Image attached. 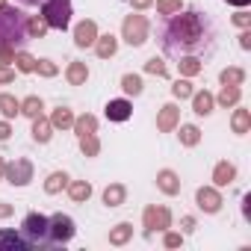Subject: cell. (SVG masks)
<instances>
[{"label":"cell","mask_w":251,"mask_h":251,"mask_svg":"<svg viewBox=\"0 0 251 251\" xmlns=\"http://www.w3.org/2000/svg\"><path fill=\"white\" fill-rule=\"evenodd\" d=\"M0 175H3V163H0Z\"/></svg>","instance_id":"obj_50"},{"label":"cell","mask_w":251,"mask_h":251,"mask_svg":"<svg viewBox=\"0 0 251 251\" xmlns=\"http://www.w3.org/2000/svg\"><path fill=\"white\" fill-rule=\"evenodd\" d=\"M239 45H242V48H245V50H248V48H251V33H248V30H245V33H242V36H239Z\"/></svg>","instance_id":"obj_43"},{"label":"cell","mask_w":251,"mask_h":251,"mask_svg":"<svg viewBox=\"0 0 251 251\" xmlns=\"http://www.w3.org/2000/svg\"><path fill=\"white\" fill-rule=\"evenodd\" d=\"M130 3H133L136 9H145V6H151V0H130Z\"/></svg>","instance_id":"obj_46"},{"label":"cell","mask_w":251,"mask_h":251,"mask_svg":"<svg viewBox=\"0 0 251 251\" xmlns=\"http://www.w3.org/2000/svg\"><path fill=\"white\" fill-rule=\"evenodd\" d=\"M80 145L86 154H98V142H95V133L92 136H80Z\"/></svg>","instance_id":"obj_39"},{"label":"cell","mask_w":251,"mask_h":251,"mask_svg":"<svg viewBox=\"0 0 251 251\" xmlns=\"http://www.w3.org/2000/svg\"><path fill=\"white\" fill-rule=\"evenodd\" d=\"M74 127H77V133H80V136H92V133H95V127H98V121H95V115H83V118H77V121H74Z\"/></svg>","instance_id":"obj_23"},{"label":"cell","mask_w":251,"mask_h":251,"mask_svg":"<svg viewBox=\"0 0 251 251\" xmlns=\"http://www.w3.org/2000/svg\"><path fill=\"white\" fill-rule=\"evenodd\" d=\"M145 225L154 230V227H169V210H163V207H151V210H145Z\"/></svg>","instance_id":"obj_12"},{"label":"cell","mask_w":251,"mask_h":251,"mask_svg":"<svg viewBox=\"0 0 251 251\" xmlns=\"http://www.w3.org/2000/svg\"><path fill=\"white\" fill-rule=\"evenodd\" d=\"M236 100H239V89H236V86H230V89L225 86L222 95H219V103H222V106H233Z\"/></svg>","instance_id":"obj_32"},{"label":"cell","mask_w":251,"mask_h":251,"mask_svg":"<svg viewBox=\"0 0 251 251\" xmlns=\"http://www.w3.org/2000/svg\"><path fill=\"white\" fill-rule=\"evenodd\" d=\"M225 3H230V6H239V9H242V6H248V3H251V0H225Z\"/></svg>","instance_id":"obj_45"},{"label":"cell","mask_w":251,"mask_h":251,"mask_svg":"<svg viewBox=\"0 0 251 251\" xmlns=\"http://www.w3.org/2000/svg\"><path fill=\"white\" fill-rule=\"evenodd\" d=\"M65 186H68V175H65V172H53V175L48 177V183H45V192L53 195V192H59V189H65Z\"/></svg>","instance_id":"obj_20"},{"label":"cell","mask_w":251,"mask_h":251,"mask_svg":"<svg viewBox=\"0 0 251 251\" xmlns=\"http://www.w3.org/2000/svg\"><path fill=\"white\" fill-rule=\"evenodd\" d=\"M30 33H27V15L15 6L0 3V62H9L15 56V50H21L27 45Z\"/></svg>","instance_id":"obj_2"},{"label":"cell","mask_w":251,"mask_h":251,"mask_svg":"<svg viewBox=\"0 0 251 251\" xmlns=\"http://www.w3.org/2000/svg\"><path fill=\"white\" fill-rule=\"evenodd\" d=\"M213 95L210 92H198V95H192V109L198 112V115H210L213 112Z\"/></svg>","instance_id":"obj_14"},{"label":"cell","mask_w":251,"mask_h":251,"mask_svg":"<svg viewBox=\"0 0 251 251\" xmlns=\"http://www.w3.org/2000/svg\"><path fill=\"white\" fill-rule=\"evenodd\" d=\"M130 233H133L130 225H118V227L109 233V242H112V245H121V242H127V239H130Z\"/></svg>","instance_id":"obj_29"},{"label":"cell","mask_w":251,"mask_h":251,"mask_svg":"<svg viewBox=\"0 0 251 251\" xmlns=\"http://www.w3.org/2000/svg\"><path fill=\"white\" fill-rule=\"evenodd\" d=\"M157 12H160V15H175V12H180V0H157Z\"/></svg>","instance_id":"obj_34"},{"label":"cell","mask_w":251,"mask_h":251,"mask_svg":"<svg viewBox=\"0 0 251 251\" xmlns=\"http://www.w3.org/2000/svg\"><path fill=\"white\" fill-rule=\"evenodd\" d=\"M248 124H251L248 109H236V112H233V130H236V133H248Z\"/></svg>","instance_id":"obj_28"},{"label":"cell","mask_w":251,"mask_h":251,"mask_svg":"<svg viewBox=\"0 0 251 251\" xmlns=\"http://www.w3.org/2000/svg\"><path fill=\"white\" fill-rule=\"evenodd\" d=\"M74 219L71 216H62V213H56V216H50L48 219V245H62V242H68L71 236H74Z\"/></svg>","instance_id":"obj_4"},{"label":"cell","mask_w":251,"mask_h":251,"mask_svg":"<svg viewBox=\"0 0 251 251\" xmlns=\"http://www.w3.org/2000/svg\"><path fill=\"white\" fill-rule=\"evenodd\" d=\"M233 175H236V169L230 163H219L216 172H213V180H216V186H227L233 180Z\"/></svg>","instance_id":"obj_16"},{"label":"cell","mask_w":251,"mask_h":251,"mask_svg":"<svg viewBox=\"0 0 251 251\" xmlns=\"http://www.w3.org/2000/svg\"><path fill=\"white\" fill-rule=\"evenodd\" d=\"M130 115H133L130 100L118 98V100H109V103H106V118H109V121H127Z\"/></svg>","instance_id":"obj_9"},{"label":"cell","mask_w":251,"mask_h":251,"mask_svg":"<svg viewBox=\"0 0 251 251\" xmlns=\"http://www.w3.org/2000/svg\"><path fill=\"white\" fill-rule=\"evenodd\" d=\"M42 21L53 30H65L71 24V0H42Z\"/></svg>","instance_id":"obj_3"},{"label":"cell","mask_w":251,"mask_h":251,"mask_svg":"<svg viewBox=\"0 0 251 251\" xmlns=\"http://www.w3.org/2000/svg\"><path fill=\"white\" fill-rule=\"evenodd\" d=\"M3 172L12 186H27L33 180V163H27V160H15V163L3 166Z\"/></svg>","instance_id":"obj_7"},{"label":"cell","mask_w":251,"mask_h":251,"mask_svg":"<svg viewBox=\"0 0 251 251\" xmlns=\"http://www.w3.org/2000/svg\"><path fill=\"white\" fill-rule=\"evenodd\" d=\"M145 71H151V74H157V77H166V65H163V59H148V65H145Z\"/></svg>","instance_id":"obj_37"},{"label":"cell","mask_w":251,"mask_h":251,"mask_svg":"<svg viewBox=\"0 0 251 251\" xmlns=\"http://www.w3.org/2000/svg\"><path fill=\"white\" fill-rule=\"evenodd\" d=\"M15 3H21V6H39L42 0H15Z\"/></svg>","instance_id":"obj_47"},{"label":"cell","mask_w":251,"mask_h":251,"mask_svg":"<svg viewBox=\"0 0 251 251\" xmlns=\"http://www.w3.org/2000/svg\"><path fill=\"white\" fill-rule=\"evenodd\" d=\"M124 42H127V45H142L145 39H148V21L142 18V15H130L127 21H124Z\"/></svg>","instance_id":"obj_6"},{"label":"cell","mask_w":251,"mask_h":251,"mask_svg":"<svg viewBox=\"0 0 251 251\" xmlns=\"http://www.w3.org/2000/svg\"><path fill=\"white\" fill-rule=\"evenodd\" d=\"M245 80V74L239 71V68H227V71H222V83L225 86H239Z\"/></svg>","instance_id":"obj_31"},{"label":"cell","mask_w":251,"mask_h":251,"mask_svg":"<svg viewBox=\"0 0 251 251\" xmlns=\"http://www.w3.org/2000/svg\"><path fill=\"white\" fill-rule=\"evenodd\" d=\"M21 112H24V115H30V118L42 115V100H39V98H27V100L21 103Z\"/></svg>","instance_id":"obj_33"},{"label":"cell","mask_w":251,"mask_h":251,"mask_svg":"<svg viewBox=\"0 0 251 251\" xmlns=\"http://www.w3.org/2000/svg\"><path fill=\"white\" fill-rule=\"evenodd\" d=\"M121 89L127 92V95H139V92H142V77H136V74H124V77H121Z\"/></svg>","instance_id":"obj_25"},{"label":"cell","mask_w":251,"mask_h":251,"mask_svg":"<svg viewBox=\"0 0 251 251\" xmlns=\"http://www.w3.org/2000/svg\"><path fill=\"white\" fill-rule=\"evenodd\" d=\"M172 92H175V98H192V86H189L186 80H177V83L172 86Z\"/></svg>","instance_id":"obj_36"},{"label":"cell","mask_w":251,"mask_h":251,"mask_svg":"<svg viewBox=\"0 0 251 251\" xmlns=\"http://www.w3.org/2000/svg\"><path fill=\"white\" fill-rule=\"evenodd\" d=\"M198 207L204 210V213H216L219 207H222V198H219V192L216 189H210V186H204V189H198Z\"/></svg>","instance_id":"obj_11"},{"label":"cell","mask_w":251,"mask_h":251,"mask_svg":"<svg viewBox=\"0 0 251 251\" xmlns=\"http://www.w3.org/2000/svg\"><path fill=\"white\" fill-rule=\"evenodd\" d=\"M15 62H18V71H36V59L27 56V53H18Z\"/></svg>","instance_id":"obj_35"},{"label":"cell","mask_w":251,"mask_h":251,"mask_svg":"<svg viewBox=\"0 0 251 251\" xmlns=\"http://www.w3.org/2000/svg\"><path fill=\"white\" fill-rule=\"evenodd\" d=\"M68 192H71V198H74V201H86V198L92 195V186H89L86 180H77V183H71V186H68Z\"/></svg>","instance_id":"obj_27"},{"label":"cell","mask_w":251,"mask_h":251,"mask_svg":"<svg viewBox=\"0 0 251 251\" xmlns=\"http://www.w3.org/2000/svg\"><path fill=\"white\" fill-rule=\"evenodd\" d=\"M12 77H15V71H12V68H0V83H9Z\"/></svg>","instance_id":"obj_41"},{"label":"cell","mask_w":251,"mask_h":251,"mask_svg":"<svg viewBox=\"0 0 251 251\" xmlns=\"http://www.w3.org/2000/svg\"><path fill=\"white\" fill-rule=\"evenodd\" d=\"M33 139H36V142H48V139H50V121H45L42 115H36V124H33Z\"/></svg>","instance_id":"obj_18"},{"label":"cell","mask_w":251,"mask_h":251,"mask_svg":"<svg viewBox=\"0 0 251 251\" xmlns=\"http://www.w3.org/2000/svg\"><path fill=\"white\" fill-rule=\"evenodd\" d=\"M21 233L30 245H48V216L42 213H30L21 225Z\"/></svg>","instance_id":"obj_5"},{"label":"cell","mask_w":251,"mask_h":251,"mask_svg":"<svg viewBox=\"0 0 251 251\" xmlns=\"http://www.w3.org/2000/svg\"><path fill=\"white\" fill-rule=\"evenodd\" d=\"M74 124V115L65 109V106H59L56 112H53V118H50V127H71Z\"/></svg>","instance_id":"obj_24"},{"label":"cell","mask_w":251,"mask_h":251,"mask_svg":"<svg viewBox=\"0 0 251 251\" xmlns=\"http://www.w3.org/2000/svg\"><path fill=\"white\" fill-rule=\"evenodd\" d=\"M9 133H12V130H9V124H6V121H0V142L9 139Z\"/></svg>","instance_id":"obj_42"},{"label":"cell","mask_w":251,"mask_h":251,"mask_svg":"<svg viewBox=\"0 0 251 251\" xmlns=\"http://www.w3.org/2000/svg\"><path fill=\"white\" fill-rule=\"evenodd\" d=\"M233 21H236L239 27H248V15H245V12H239V15H233Z\"/></svg>","instance_id":"obj_44"},{"label":"cell","mask_w":251,"mask_h":251,"mask_svg":"<svg viewBox=\"0 0 251 251\" xmlns=\"http://www.w3.org/2000/svg\"><path fill=\"white\" fill-rule=\"evenodd\" d=\"M36 71H39V74H45V77H53V74H56V65H53V62H48V59H39V62H36Z\"/></svg>","instance_id":"obj_38"},{"label":"cell","mask_w":251,"mask_h":251,"mask_svg":"<svg viewBox=\"0 0 251 251\" xmlns=\"http://www.w3.org/2000/svg\"><path fill=\"white\" fill-rule=\"evenodd\" d=\"M177 242H180V236H175V233H172V236H166V245H177Z\"/></svg>","instance_id":"obj_48"},{"label":"cell","mask_w":251,"mask_h":251,"mask_svg":"<svg viewBox=\"0 0 251 251\" xmlns=\"http://www.w3.org/2000/svg\"><path fill=\"white\" fill-rule=\"evenodd\" d=\"M45 27H48L45 21H27V33H30V36H42Z\"/></svg>","instance_id":"obj_40"},{"label":"cell","mask_w":251,"mask_h":251,"mask_svg":"<svg viewBox=\"0 0 251 251\" xmlns=\"http://www.w3.org/2000/svg\"><path fill=\"white\" fill-rule=\"evenodd\" d=\"M198 139H201V130L195 127V124H183V127H180V142L183 145H198Z\"/></svg>","instance_id":"obj_22"},{"label":"cell","mask_w":251,"mask_h":251,"mask_svg":"<svg viewBox=\"0 0 251 251\" xmlns=\"http://www.w3.org/2000/svg\"><path fill=\"white\" fill-rule=\"evenodd\" d=\"M33 248L21 230H0V251H27Z\"/></svg>","instance_id":"obj_8"},{"label":"cell","mask_w":251,"mask_h":251,"mask_svg":"<svg viewBox=\"0 0 251 251\" xmlns=\"http://www.w3.org/2000/svg\"><path fill=\"white\" fill-rule=\"evenodd\" d=\"M103 201H106L109 207H118V204L124 201V186H109V189L103 192Z\"/></svg>","instance_id":"obj_30"},{"label":"cell","mask_w":251,"mask_h":251,"mask_svg":"<svg viewBox=\"0 0 251 251\" xmlns=\"http://www.w3.org/2000/svg\"><path fill=\"white\" fill-rule=\"evenodd\" d=\"M0 109H3V115H6V118H12V115H18V112H21V103H18L12 95H0Z\"/></svg>","instance_id":"obj_26"},{"label":"cell","mask_w":251,"mask_h":251,"mask_svg":"<svg viewBox=\"0 0 251 251\" xmlns=\"http://www.w3.org/2000/svg\"><path fill=\"white\" fill-rule=\"evenodd\" d=\"M216 39H219L216 24L210 21V15H204L198 9L175 12L157 27V42H160L163 53L172 59H180V56L207 59L216 50Z\"/></svg>","instance_id":"obj_1"},{"label":"cell","mask_w":251,"mask_h":251,"mask_svg":"<svg viewBox=\"0 0 251 251\" xmlns=\"http://www.w3.org/2000/svg\"><path fill=\"white\" fill-rule=\"evenodd\" d=\"M177 65H180V74H186V77H192V74L201 71V59L198 56H180Z\"/></svg>","instance_id":"obj_21"},{"label":"cell","mask_w":251,"mask_h":251,"mask_svg":"<svg viewBox=\"0 0 251 251\" xmlns=\"http://www.w3.org/2000/svg\"><path fill=\"white\" fill-rule=\"evenodd\" d=\"M175 124H177V106H163V112H160V118H157V127L160 130H172L175 127Z\"/></svg>","instance_id":"obj_15"},{"label":"cell","mask_w":251,"mask_h":251,"mask_svg":"<svg viewBox=\"0 0 251 251\" xmlns=\"http://www.w3.org/2000/svg\"><path fill=\"white\" fill-rule=\"evenodd\" d=\"M115 48H118V45H115V39H112V36H100V39H95V50H98V56H103V59H106V56H112V53H115Z\"/></svg>","instance_id":"obj_19"},{"label":"cell","mask_w":251,"mask_h":251,"mask_svg":"<svg viewBox=\"0 0 251 251\" xmlns=\"http://www.w3.org/2000/svg\"><path fill=\"white\" fill-rule=\"evenodd\" d=\"M157 183H160V189L166 192V195H175L177 189H180V183H177V177H175V172H160V177H157Z\"/></svg>","instance_id":"obj_17"},{"label":"cell","mask_w":251,"mask_h":251,"mask_svg":"<svg viewBox=\"0 0 251 251\" xmlns=\"http://www.w3.org/2000/svg\"><path fill=\"white\" fill-rule=\"evenodd\" d=\"M95 39H98V27H95V21H83V24H77V30H74V42H77V48H89V45H95Z\"/></svg>","instance_id":"obj_10"},{"label":"cell","mask_w":251,"mask_h":251,"mask_svg":"<svg viewBox=\"0 0 251 251\" xmlns=\"http://www.w3.org/2000/svg\"><path fill=\"white\" fill-rule=\"evenodd\" d=\"M12 213V207H6V204H0V219H3V216H9Z\"/></svg>","instance_id":"obj_49"},{"label":"cell","mask_w":251,"mask_h":251,"mask_svg":"<svg viewBox=\"0 0 251 251\" xmlns=\"http://www.w3.org/2000/svg\"><path fill=\"white\" fill-rule=\"evenodd\" d=\"M65 77H68V83H71V86H83V83H86V77H89L86 62H71V65H68V71H65Z\"/></svg>","instance_id":"obj_13"}]
</instances>
